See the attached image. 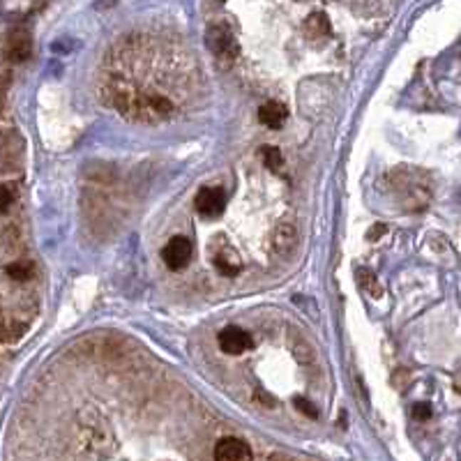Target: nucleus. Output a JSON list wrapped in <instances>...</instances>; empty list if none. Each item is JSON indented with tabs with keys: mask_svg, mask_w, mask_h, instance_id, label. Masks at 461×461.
I'll list each match as a JSON object with an SVG mask.
<instances>
[{
	"mask_svg": "<svg viewBox=\"0 0 461 461\" xmlns=\"http://www.w3.org/2000/svg\"><path fill=\"white\" fill-rule=\"evenodd\" d=\"M205 42H208L210 51L219 58V61H235V56H238V42H235V37L231 35V31H227L224 26H212L208 28V37H205Z\"/></svg>",
	"mask_w": 461,
	"mask_h": 461,
	"instance_id": "f257e3e1",
	"label": "nucleus"
},
{
	"mask_svg": "<svg viewBox=\"0 0 461 461\" xmlns=\"http://www.w3.org/2000/svg\"><path fill=\"white\" fill-rule=\"evenodd\" d=\"M217 341H219V348L224 353H229V356H240V353H247L254 348V339L247 330H242L238 326H229L224 328L219 335H217Z\"/></svg>",
	"mask_w": 461,
	"mask_h": 461,
	"instance_id": "f03ea898",
	"label": "nucleus"
},
{
	"mask_svg": "<svg viewBox=\"0 0 461 461\" xmlns=\"http://www.w3.org/2000/svg\"><path fill=\"white\" fill-rule=\"evenodd\" d=\"M192 249L194 247H192L190 238H185V235H175V238H171L169 242H166V247L162 249V259L171 270H182L192 259Z\"/></svg>",
	"mask_w": 461,
	"mask_h": 461,
	"instance_id": "7ed1b4c3",
	"label": "nucleus"
},
{
	"mask_svg": "<svg viewBox=\"0 0 461 461\" xmlns=\"http://www.w3.org/2000/svg\"><path fill=\"white\" fill-rule=\"evenodd\" d=\"M214 461H254V452L244 440L229 436L214 445Z\"/></svg>",
	"mask_w": 461,
	"mask_h": 461,
	"instance_id": "20e7f679",
	"label": "nucleus"
},
{
	"mask_svg": "<svg viewBox=\"0 0 461 461\" xmlns=\"http://www.w3.org/2000/svg\"><path fill=\"white\" fill-rule=\"evenodd\" d=\"M196 210H199L203 217H219L227 208V196L217 187H203L196 194Z\"/></svg>",
	"mask_w": 461,
	"mask_h": 461,
	"instance_id": "39448f33",
	"label": "nucleus"
},
{
	"mask_svg": "<svg viewBox=\"0 0 461 461\" xmlns=\"http://www.w3.org/2000/svg\"><path fill=\"white\" fill-rule=\"evenodd\" d=\"M214 268H217L222 274H227V277H231V274H238L240 268H242V261H240V254L235 252L231 244H224V247H219L217 252H214Z\"/></svg>",
	"mask_w": 461,
	"mask_h": 461,
	"instance_id": "423d86ee",
	"label": "nucleus"
},
{
	"mask_svg": "<svg viewBox=\"0 0 461 461\" xmlns=\"http://www.w3.org/2000/svg\"><path fill=\"white\" fill-rule=\"evenodd\" d=\"M31 51H33V42H31V37H28V33L16 31V33L9 35V39H7V56H9V61L21 63V61H26L28 56H31Z\"/></svg>",
	"mask_w": 461,
	"mask_h": 461,
	"instance_id": "0eeeda50",
	"label": "nucleus"
},
{
	"mask_svg": "<svg viewBox=\"0 0 461 461\" xmlns=\"http://www.w3.org/2000/svg\"><path fill=\"white\" fill-rule=\"evenodd\" d=\"M286 118H289L286 106L279 104V102L263 104L261 111H259V120L266 125V127H270V130H279V127L286 123Z\"/></svg>",
	"mask_w": 461,
	"mask_h": 461,
	"instance_id": "6e6552de",
	"label": "nucleus"
},
{
	"mask_svg": "<svg viewBox=\"0 0 461 461\" xmlns=\"http://www.w3.org/2000/svg\"><path fill=\"white\" fill-rule=\"evenodd\" d=\"M274 249H277V254H281V257H289V254L296 249V244H298V233L296 229L291 227V224H279L277 231H274Z\"/></svg>",
	"mask_w": 461,
	"mask_h": 461,
	"instance_id": "1a4fd4ad",
	"label": "nucleus"
},
{
	"mask_svg": "<svg viewBox=\"0 0 461 461\" xmlns=\"http://www.w3.org/2000/svg\"><path fill=\"white\" fill-rule=\"evenodd\" d=\"M305 31H307V37L311 42H326L330 37V21L328 16L323 12H314L309 14L307 24H305Z\"/></svg>",
	"mask_w": 461,
	"mask_h": 461,
	"instance_id": "9d476101",
	"label": "nucleus"
},
{
	"mask_svg": "<svg viewBox=\"0 0 461 461\" xmlns=\"http://www.w3.org/2000/svg\"><path fill=\"white\" fill-rule=\"evenodd\" d=\"M358 284H360V289L365 291L367 296H371V298H380V296H383V289H380V284H378L374 272L360 268L358 270Z\"/></svg>",
	"mask_w": 461,
	"mask_h": 461,
	"instance_id": "9b49d317",
	"label": "nucleus"
},
{
	"mask_svg": "<svg viewBox=\"0 0 461 461\" xmlns=\"http://www.w3.org/2000/svg\"><path fill=\"white\" fill-rule=\"evenodd\" d=\"M5 272L16 281H26L35 274V268H33V263H28V261H16V263H9Z\"/></svg>",
	"mask_w": 461,
	"mask_h": 461,
	"instance_id": "f8f14e48",
	"label": "nucleus"
},
{
	"mask_svg": "<svg viewBox=\"0 0 461 461\" xmlns=\"http://www.w3.org/2000/svg\"><path fill=\"white\" fill-rule=\"evenodd\" d=\"M261 157H263V162H266V166H268L270 171L277 173L281 169V164H284L281 152L274 148V145H263V148H261Z\"/></svg>",
	"mask_w": 461,
	"mask_h": 461,
	"instance_id": "ddd939ff",
	"label": "nucleus"
},
{
	"mask_svg": "<svg viewBox=\"0 0 461 461\" xmlns=\"http://www.w3.org/2000/svg\"><path fill=\"white\" fill-rule=\"evenodd\" d=\"M24 335V326H0V341H16Z\"/></svg>",
	"mask_w": 461,
	"mask_h": 461,
	"instance_id": "4468645a",
	"label": "nucleus"
},
{
	"mask_svg": "<svg viewBox=\"0 0 461 461\" xmlns=\"http://www.w3.org/2000/svg\"><path fill=\"white\" fill-rule=\"evenodd\" d=\"M14 203V194L7 185H0V212H5Z\"/></svg>",
	"mask_w": 461,
	"mask_h": 461,
	"instance_id": "2eb2a0df",
	"label": "nucleus"
},
{
	"mask_svg": "<svg viewBox=\"0 0 461 461\" xmlns=\"http://www.w3.org/2000/svg\"><path fill=\"white\" fill-rule=\"evenodd\" d=\"M296 406H298V410H302V413H305V415H309V418H318V410L314 408L311 401H307V399H296Z\"/></svg>",
	"mask_w": 461,
	"mask_h": 461,
	"instance_id": "dca6fc26",
	"label": "nucleus"
},
{
	"mask_svg": "<svg viewBox=\"0 0 461 461\" xmlns=\"http://www.w3.org/2000/svg\"><path fill=\"white\" fill-rule=\"evenodd\" d=\"M413 418L415 420H429L431 418V406L425 404V401H420V404L413 406Z\"/></svg>",
	"mask_w": 461,
	"mask_h": 461,
	"instance_id": "f3484780",
	"label": "nucleus"
},
{
	"mask_svg": "<svg viewBox=\"0 0 461 461\" xmlns=\"http://www.w3.org/2000/svg\"><path fill=\"white\" fill-rule=\"evenodd\" d=\"M385 231H388V229L383 227V224H378V227H376V229H371V231L367 233V238H369V240H376V238H378V235H380V233H385Z\"/></svg>",
	"mask_w": 461,
	"mask_h": 461,
	"instance_id": "a211bd4d",
	"label": "nucleus"
},
{
	"mask_svg": "<svg viewBox=\"0 0 461 461\" xmlns=\"http://www.w3.org/2000/svg\"><path fill=\"white\" fill-rule=\"evenodd\" d=\"M268 461H293L291 457H286V455H281V452H274V455H270V459Z\"/></svg>",
	"mask_w": 461,
	"mask_h": 461,
	"instance_id": "6ab92c4d",
	"label": "nucleus"
},
{
	"mask_svg": "<svg viewBox=\"0 0 461 461\" xmlns=\"http://www.w3.org/2000/svg\"><path fill=\"white\" fill-rule=\"evenodd\" d=\"M455 392H459V395H461V371L455 376Z\"/></svg>",
	"mask_w": 461,
	"mask_h": 461,
	"instance_id": "aec40b11",
	"label": "nucleus"
}]
</instances>
